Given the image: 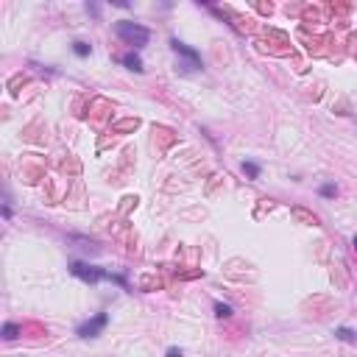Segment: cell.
<instances>
[{
	"instance_id": "obj_9",
	"label": "cell",
	"mask_w": 357,
	"mask_h": 357,
	"mask_svg": "<svg viewBox=\"0 0 357 357\" xmlns=\"http://www.w3.org/2000/svg\"><path fill=\"white\" fill-rule=\"evenodd\" d=\"M243 170H245V173H248V176H251V178H257V176H260V167H257V165H254V162H243Z\"/></svg>"
},
{
	"instance_id": "obj_6",
	"label": "cell",
	"mask_w": 357,
	"mask_h": 357,
	"mask_svg": "<svg viewBox=\"0 0 357 357\" xmlns=\"http://www.w3.org/2000/svg\"><path fill=\"white\" fill-rule=\"evenodd\" d=\"M335 335H338L340 340H346V343H357V335L351 332L349 327H338V329H335Z\"/></svg>"
},
{
	"instance_id": "obj_7",
	"label": "cell",
	"mask_w": 357,
	"mask_h": 357,
	"mask_svg": "<svg viewBox=\"0 0 357 357\" xmlns=\"http://www.w3.org/2000/svg\"><path fill=\"white\" fill-rule=\"evenodd\" d=\"M17 335H20V327H17V324H6L3 327V338L6 340H14Z\"/></svg>"
},
{
	"instance_id": "obj_10",
	"label": "cell",
	"mask_w": 357,
	"mask_h": 357,
	"mask_svg": "<svg viewBox=\"0 0 357 357\" xmlns=\"http://www.w3.org/2000/svg\"><path fill=\"white\" fill-rule=\"evenodd\" d=\"M73 50H76L78 56H89V45L87 42H73Z\"/></svg>"
},
{
	"instance_id": "obj_4",
	"label": "cell",
	"mask_w": 357,
	"mask_h": 357,
	"mask_svg": "<svg viewBox=\"0 0 357 357\" xmlns=\"http://www.w3.org/2000/svg\"><path fill=\"white\" fill-rule=\"evenodd\" d=\"M103 327H106V312H98L92 321H87V324H81V327H78V335H81V338H95V335H98Z\"/></svg>"
},
{
	"instance_id": "obj_1",
	"label": "cell",
	"mask_w": 357,
	"mask_h": 357,
	"mask_svg": "<svg viewBox=\"0 0 357 357\" xmlns=\"http://www.w3.org/2000/svg\"><path fill=\"white\" fill-rule=\"evenodd\" d=\"M115 31H117V37L123 39L126 45H131V48H145L148 45V39H151V31L145 25H139V22H131V20H120V22H115Z\"/></svg>"
},
{
	"instance_id": "obj_5",
	"label": "cell",
	"mask_w": 357,
	"mask_h": 357,
	"mask_svg": "<svg viewBox=\"0 0 357 357\" xmlns=\"http://www.w3.org/2000/svg\"><path fill=\"white\" fill-rule=\"evenodd\" d=\"M123 64H126L128 70H134V73H142V59H139L137 53H126L123 56Z\"/></svg>"
},
{
	"instance_id": "obj_11",
	"label": "cell",
	"mask_w": 357,
	"mask_h": 357,
	"mask_svg": "<svg viewBox=\"0 0 357 357\" xmlns=\"http://www.w3.org/2000/svg\"><path fill=\"white\" fill-rule=\"evenodd\" d=\"M321 195L332 198V195H338V187H335V184H324V187H321Z\"/></svg>"
},
{
	"instance_id": "obj_13",
	"label": "cell",
	"mask_w": 357,
	"mask_h": 357,
	"mask_svg": "<svg viewBox=\"0 0 357 357\" xmlns=\"http://www.w3.org/2000/svg\"><path fill=\"white\" fill-rule=\"evenodd\" d=\"M354 251H357V234H354Z\"/></svg>"
},
{
	"instance_id": "obj_2",
	"label": "cell",
	"mask_w": 357,
	"mask_h": 357,
	"mask_svg": "<svg viewBox=\"0 0 357 357\" xmlns=\"http://www.w3.org/2000/svg\"><path fill=\"white\" fill-rule=\"evenodd\" d=\"M170 48L176 50L178 56H184V59H187V67H190V70H198V67H201V56L195 53L193 48H187L184 42H178V39H170Z\"/></svg>"
},
{
	"instance_id": "obj_8",
	"label": "cell",
	"mask_w": 357,
	"mask_h": 357,
	"mask_svg": "<svg viewBox=\"0 0 357 357\" xmlns=\"http://www.w3.org/2000/svg\"><path fill=\"white\" fill-rule=\"evenodd\" d=\"M215 315H218V318H229V315H232V307L218 301V304H215Z\"/></svg>"
},
{
	"instance_id": "obj_12",
	"label": "cell",
	"mask_w": 357,
	"mask_h": 357,
	"mask_svg": "<svg viewBox=\"0 0 357 357\" xmlns=\"http://www.w3.org/2000/svg\"><path fill=\"white\" fill-rule=\"evenodd\" d=\"M167 357H182V351H178V349H170V351H167Z\"/></svg>"
},
{
	"instance_id": "obj_3",
	"label": "cell",
	"mask_w": 357,
	"mask_h": 357,
	"mask_svg": "<svg viewBox=\"0 0 357 357\" xmlns=\"http://www.w3.org/2000/svg\"><path fill=\"white\" fill-rule=\"evenodd\" d=\"M70 271L76 273V276L87 279V282H98V279L109 276L106 271H98V268H92V265H84V262H73V265H70Z\"/></svg>"
}]
</instances>
